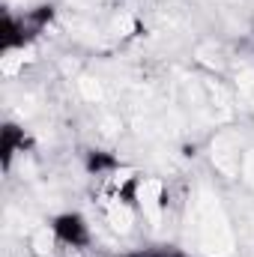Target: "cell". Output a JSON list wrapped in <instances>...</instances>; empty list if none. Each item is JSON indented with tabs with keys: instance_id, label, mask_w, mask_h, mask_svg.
Returning a JSON list of instances; mask_svg holds the SVG:
<instances>
[{
	"instance_id": "6da1fadb",
	"label": "cell",
	"mask_w": 254,
	"mask_h": 257,
	"mask_svg": "<svg viewBox=\"0 0 254 257\" xmlns=\"http://www.w3.org/2000/svg\"><path fill=\"white\" fill-rule=\"evenodd\" d=\"M189 236L206 257H224L233 251V230L224 215L218 194L200 186L189 200Z\"/></svg>"
},
{
	"instance_id": "7a4b0ae2",
	"label": "cell",
	"mask_w": 254,
	"mask_h": 257,
	"mask_svg": "<svg viewBox=\"0 0 254 257\" xmlns=\"http://www.w3.org/2000/svg\"><path fill=\"white\" fill-rule=\"evenodd\" d=\"M242 159H245V153H239V138L233 132L215 135V141H212V165H215V171H221L224 177H239Z\"/></svg>"
},
{
	"instance_id": "3957f363",
	"label": "cell",
	"mask_w": 254,
	"mask_h": 257,
	"mask_svg": "<svg viewBox=\"0 0 254 257\" xmlns=\"http://www.w3.org/2000/svg\"><path fill=\"white\" fill-rule=\"evenodd\" d=\"M138 200H141L144 215L153 224H159V218H162V180H144L138 189Z\"/></svg>"
},
{
	"instance_id": "277c9868",
	"label": "cell",
	"mask_w": 254,
	"mask_h": 257,
	"mask_svg": "<svg viewBox=\"0 0 254 257\" xmlns=\"http://www.w3.org/2000/svg\"><path fill=\"white\" fill-rule=\"evenodd\" d=\"M108 224L120 233H126L132 227V209L126 203H108Z\"/></svg>"
},
{
	"instance_id": "5b68a950",
	"label": "cell",
	"mask_w": 254,
	"mask_h": 257,
	"mask_svg": "<svg viewBox=\"0 0 254 257\" xmlns=\"http://www.w3.org/2000/svg\"><path fill=\"white\" fill-rule=\"evenodd\" d=\"M78 90H81V96H84L87 102H102V99H105V87H102V81H96V78H81V81H78Z\"/></svg>"
},
{
	"instance_id": "8992f818",
	"label": "cell",
	"mask_w": 254,
	"mask_h": 257,
	"mask_svg": "<svg viewBox=\"0 0 254 257\" xmlns=\"http://www.w3.org/2000/svg\"><path fill=\"white\" fill-rule=\"evenodd\" d=\"M236 84H239V93L245 96V102L254 108V69H239L236 72Z\"/></svg>"
},
{
	"instance_id": "52a82bcc",
	"label": "cell",
	"mask_w": 254,
	"mask_h": 257,
	"mask_svg": "<svg viewBox=\"0 0 254 257\" xmlns=\"http://www.w3.org/2000/svg\"><path fill=\"white\" fill-rule=\"evenodd\" d=\"M33 245H36L39 254L51 251V233H48V230H36V233H33Z\"/></svg>"
},
{
	"instance_id": "ba28073f",
	"label": "cell",
	"mask_w": 254,
	"mask_h": 257,
	"mask_svg": "<svg viewBox=\"0 0 254 257\" xmlns=\"http://www.w3.org/2000/svg\"><path fill=\"white\" fill-rule=\"evenodd\" d=\"M242 177H245V183L254 189V150H248L245 159H242Z\"/></svg>"
},
{
	"instance_id": "9c48e42d",
	"label": "cell",
	"mask_w": 254,
	"mask_h": 257,
	"mask_svg": "<svg viewBox=\"0 0 254 257\" xmlns=\"http://www.w3.org/2000/svg\"><path fill=\"white\" fill-rule=\"evenodd\" d=\"M21 63H24L21 54H6V57H3V72H6V75H15Z\"/></svg>"
},
{
	"instance_id": "30bf717a",
	"label": "cell",
	"mask_w": 254,
	"mask_h": 257,
	"mask_svg": "<svg viewBox=\"0 0 254 257\" xmlns=\"http://www.w3.org/2000/svg\"><path fill=\"white\" fill-rule=\"evenodd\" d=\"M132 27H135V21H132L129 15H123V18H117V21H114V33H120V36H126Z\"/></svg>"
}]
</instances>
